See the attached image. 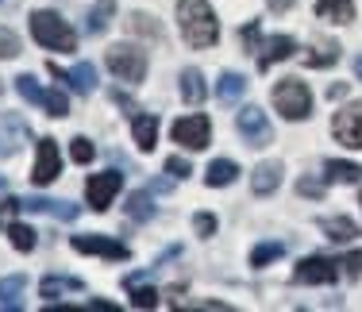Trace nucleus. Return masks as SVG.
<instances>
[{"label": "nucleus", "instance_id": "e433bc0d", "mask_svg": "<svg viewBox=\"0 0 362 312\" xmlns=\"http://www.w3.org/2000/svg\"><path fill=\"white\" fill-rule=\"evenodd\" d=\"M297 193L320 201V197H324V185H320V181H313V178H300V181H297Z\"/></svg>", "mask_w": 362, "mask_h": 312}, {"label": "nucleus", "instance_id": "4c0bfd02", "mask_svg": "<svg viewBox=\"0 0 362 312\" xmlns=\"http://www.w3.org/2000/svg\"><path fill=\"white\" fill-rule=\"evenodd\" d=\"M243 47H247V50H258V47H262V31H258V20H251V23L243 28Z\"/></svg>", "mask_w": 362, "mask_h": 312}, {"label": "nucleus", "instance_id": "58836bf2", "mask_svg": "<svg viewBox=\"0 0 362 312\" xmlns=\"http://www.w3.org/2000/svg\"><path fill=\"white\" fill-rule=\"evenodd\" d=\"M166 173H174V178H189L193 166H189L185 158H166Z\"/></svg>", "mask_w": 362, "mask_h": 312}, {"label": "nucleus", "instance_id": "bb28decb", "mask_svg": "<svg viewBox=\"0 0 362 312\" xmlns=\"http://www.w3.org/2000/svg\"><path fill=\"white\" fill-rule=\"evenodd\" d=\"M66 289H81V282H77V277H42V285H39V297L54 301L58 293H66Z\"/></svg>", "mask_w": 362, "mask_h": 312}, {"label": "nucleus", "instance_id": "473e14b6", "mask_svg": "<svg viewBox=\"0 0 362 312\" xmlns=\"http://www.w3.org/2000/svg\"><path fill=\"white\" fill-rule=\"evenodd\" d=\"M193 228H197V236H201V239H212V236H216V216H212V212H197L193 216Z\"/></svg>", "mask_w": 362, "mask_h": 312}, {"label": "nucleus", "instance_id": "f3484780", "mask_svg": "<svg viewBox=\"0 0 362 312\" xmlns=\"http://www.w3.org/2000/svg\"><path fill=\"white\" fill-rule=\"evenodd\" d=\"M316 16L332 23H351L355 20V0H316Z\"/></svg>", "mask_w": 362, "mask_h": 312}, {"label": "nucleus", "instance_id": "f704fd0d", "mask_svg": "<svg viewBox=\"0 0 362 312\" xmlns=\"http://www.w3.org/2000/svg\"><path fill=\"white\" fill-rule=\"evenodd\" d=\"M70 154H74V162H81V166H85V162H93V143L85 135H77L74 146H70Z\"/></svg>", "mask_w": 362, "mask_h": 312}, {"label": "nucleus", "instance_id": "a878e982", "mask_svg": "<svg viewBox=\"0 0 362 312\" xmlns=\"http://www.w3.org/2000/svg\"><path fill=\"white\" fill-rule=\"evenodd\" d=\"M127 216H132L135 224H146L154 216V204H151V193H132L127 197Z\"/></svg>", "mask_w": 362, "mask_h": 312}, {"label": "nucleus", "instance_id": "6e6552de", "mask_svg": "<svg viewBox=\"0 0 362 312\" xmlns=\"http://www.w3.org/2000/svg\"><path fill=\"white\" fill-rule=\"evenodd\" d=\"M332 132H335V139H339L343 146H351V151H362V104H347V108L335 112Z\"/></svg>", "mask_w": 362, "mask_h": 312}, {"label": "nucleus", "instance_id": "79ce46f5", "mask_svg": "<svg viewBox=\"0 0 362 312\" xmlns=\"http://www.w3.org/2000/svg\"><path fill=\"white\" fill-rule=\"evenodd\" d=\"M170 189H174L170 181H151V193H170Z\"/></svg>", "mask_w": 362, "mask_h": 312}, {"label": "nucleus", "instance_id": "7ed1b4c3", "mask_svg": "<svg viewBox=\"0 0 362 312\" xmlns=\"http://www.w3.org/2000/svg\"><path fill=\"white\" fill-rule=\"evenodd\" d=\"M270 100H274V108H278L286 120H308L313 116V93H308V85L300 81V77L278 81L274 93H270Z\"/></svg>", "mask_w": 362, "mask_h": 312}, {"label": "nucleus", "instance_id": "c85d7f7f", "mask_svg": "<svg viewBox=\"0 0 362 312\" xmlns=\"http://www.w3.org/2000/svg\"><path fill=\"white\" fill-rule=\"evenodd\" d=\"M42 108H47V116L62 120L66 112H70V100H66L62 89H47V97H42Z\"/></svg>", "mask_w": 362, "mask_h": 312}, {"label": "nucleus", "instance_id": "c9c22d12", "mask_svg": "<svg viewBox=\"0 0 362 312\" xmlns=\"http://www.w3.org/2000/svg\"><path fill=\"white\" fill-rule=\"evenodd\" d=\"M132 305L135 308H158V289H135L132 293Z\"/></svg>", "mask_w": 362, "mask_h": 312}, {"label": "nucleus", "instance_id": "f257e3e1", "mask_svg": "<svg viewBox=\"0 0 362 312\" xmlns=\"http://www.w3.org/2000/svg\"><path fill=\"white\" fill-rule=\"evenodd\" d=\"M177 23H181V39L197 50L212 47L220 39V23L209 0H177Z\"/></svg>", "mask_w": 362, "mask_h": 312}, {"label": "nucleus", "instance_id": "393cba45", "mask_svg": "<svg viewBox=\"0 0 362 312\" xmlns=\"http://www.w3.org/2000/svg\"><path fill=\"white\" fill-rule=\"evenodd\" d=\"M28 277L23 274H12V277H0V305H8V312H16V297L23 293Z\"/></svg>", "mask_w": 362, "mask_h": 312}, {"label": "nucleus", "instance_id": "b1692460", "mask_svg": "<svg viewBox=\"0 0 362 312\" xmlns=\"http://www.w3.org/2000/svg\"><path fill=\"white\" fill-rule=\"evenodd\" d=\"M335 58H339V47H335L332 39H320L313 47V54H305V66H316V69H320V66H335Z\"/></svg>", "mask_w": 362, "mask_h": 312}, {"label": "nucleus", "instance_id": "a211bd4d", "mask_svg": "<svg viewBox=\"0 0 362 312\" xmlns=\"http://www.w3.org/2000/svg\"><path fill=\"white\" fill-rule=\"evenodd\" d=\"M324 173H327V181H339V185H355V181H362V166H358V162L327 158L324 162Z\"/></svg>", "mask_w": 362, "mask_h": 312}, {"label": "nucleus", "instance_id": "39448f33", "mask_svg": "<svg viewBox=\"0 0 362 312\" xmlns=\"http://www.w3.org/2000/svg\"><path fill=\"white\" fill-rule=\"evenodd\" d=\"M339 266H343V262L324 258V255L300 258L297 270H293V282H297V285H332V282H339V274H343Z\"/></svg>", "mask_w": 362, "mask_h": 312}, {"label": "nucleus", "instance_id": "2f4dec72", "mask_svg": "<svg viewBox=\"0 0 362 312\" xmlns=\"http://www.w3.org/2000/svg\"><path fill=\"white\" fill-rule=\"evenodd\" d=\"M8 236H12L16 250H35V231H31L28 224H12V228H8Z\"/></svg>", "mask_w": 362, "mask_h": 312}, {"label": "nucleus", "instance_id": "72a5a7b5", "mask_svg": "<svg viewBox=\"0 0 362 312\" xmlns=\"http://www.w3.org/2000/svg\"><path fill=\"white\" fill-rule=\"evenodd\" d=\"M20 54V39L12 28H0V58H16Z\"/></svg>", "mask_w": 362, "mask_h": 312}, {"label": "nucleus", "instance_id": "412c9836", "mask_svg": "<svg viewBox=\"0 0 362 312\" xmlns=\"http://www.w3.org/2000/svg\"><path fill=\"white\" fill-rule=\"evenodd\" d=\"M243 89H247V77L243 74H235V69L220 74V81H216V97L220 100H239V97H243Z\"/></svg>", "mask_w": 362, "mask_h": 312}, {"label": "nucleus", "instance_id": "4468645a", "mask_svg": "<svg viewBox=\"0 0 362 312\" xmlns=\"http://www.w3.org/2000/svg\"><path fill=\"white\" fill-rule=\"evenodd\" d=\"M132 132H135L139 151L151 154L154 146H158V116H151V112H135V116H132Z\"/></svg>", "mask_w": 362, "mask_h": 312}, {"label": "nucleus", "instance_id": "1a4fd4ad", "mask_svg": "<svg viewBox=\"0 0 362 312\" xmlns=\"http://www.w3.org/2000/svg\"><path fill=\"white\" fill-rule=\"evenodd\" d=\"M209 135H212L209 116H185L174 124V143H181L185 151H204V146H209Z\"/></svg>", "mask_w": 362, "mask_h": 312}, {"label": "nucleus", "instance_id": "a19ab883", "mask_svg": "<svg viewBox=\"0 0 362 312\" xmlns=\"http://www.w3.org/2000/svg\"><path fill=\"white\" fill-rule=\"evenodd\" d=\"M266 4H270V12H289L297 0H266Z\"/></svg>", "mask_w": 362, "mask_h": 312}, {"label": "nucleus", "instance_id": "f8f14e48", "mask_svg": "<svg viewBox=\"0 0 362 312\" xmlns=\"http://www.w3.org/2000/svg\"><path fill=\"white\" fill-rule=\"evenodd\" d=\"M28 139H31V127L23 124L16 112H4V116H0V154H16Z\"/></svg>", "mask_w": 362, "mask_h": 312}, {"label": "nucleus", "instance_id": "f03ea898", "mask_svg": "<svg viewBox=\"0 0 362 312\" xmlns=\"http://www.w3.org/2000/svg\"><path fill=\"white\" fill-rule=\"evenodd\" d=\"M31 35H35V42H42L47 50H77L74 28L58 12H50V8L31 12Z\"/></svg>", "mask_w": 362, "mask_h": 312}, {"label": "nucleus", "instance_id": "5701e85b", "mask_svg": "<svg viewBox=\"0 0 362 312\" xmlns=\"http://www.w3.org/2000/svg\"><path fill=\"white\" fill-rule=\"evenodd\" d=\"M181 97H185L189 104L204 100V74L201 69H185V74H181Z\"/></svg>", "mask_w": 362, "mask_h": 312}, {"label": "nucleus", "instance_id": "a18cd8bd", "mask_svg": "<svg viewBox=\"0 0 362 312\" xmlns=\"http://www.w3.org/2000/svg\"><path fill=\"white\" fill-rule=\"evenodd\" d=\"M0 93H4V81H0Z\"/></svg>", "mask_w": 362, "mask_h": 312}, {"label": "nucleus", "instance_id": "2eb2a0df", "mask_svg": "<svg viewBox=\"0 0 362 312\" xmlns=\"http://www.w3.org/2000/svg\"><path fill=\"white\" fill-rule=\"evenodd\" d=\"M281 185V162H262L251 173V193L255 197H270L274 189Z\"/></svg>", "mask_w": 362, "mask_h": 312}, {"label": "nucleus", "instance_id": "9b49d317", "mask_svg": "<svg viewBox=\"0 0 362 312\" xmlns=\"http://www.w3.org/2000/svg\"><path fill=\"white\" fill-rule=\"evenodd\" d=\"M74 250L81 255H105L112 262H124L127 258V247L119 239H108V236H74Z\"/></svg>", "mask_w": 362, "mask_h": 312}, {"label": "nucleus", "instance_id": "cd10ccee", "mask_svg": "<svg viewBox=\"0 0 362 312\" xmlns=\"http://www.w3.org/2000/svg\"><path fill=\"white\" fill-rule=\"evenodd\" d=\"M286 255V243H258V247L251 250V266H266L274 262V258Z\"/></svg>", "mask_w": 362, "mask_h": 312}, {"label": "nucleus", "instance_id": "c756f323", "mask_svg": "<svg viewBox=\"0 0 362 312\" xmlns=\"http://www.w3.org/2000/svg\"><path fill=\"white\" fill-rule=\"evenodd\" d=\"M16 93H20L28 104H42V97H47V93L35 85V77H31V74H20V77H16Z\"/></svg>", "mask_w": 362, "mask_h": 312}, {"label": "nucleus", "instance_id": "20e7f679", "mask_svg": "<svg viewBox=\"0 0 362 312\" xmlns=\"http://www.w3.org/2000/svg\"><path fill=\"white\" fill-rule=\"evenodd\" d=\"M108 69L119 77V81H143L146 77V54L139 47H132V42H116V47H108Z\"/></svg>", "mask_w": 362, "mask_h": 312}, {"label": "nucleus", "instance_id": "9d476101", "mask_svg": "<svg viewBox=\"0 0 362 312\" xmlns=\"http://www.w3.org/2000/svg\"><path fill=\"white\" fill-rule=\"evenodd\" d=\"M54 178H58V143L54 139H39L35 166H31V185H50Z\"/></svg>", "mask_w": 362, "mask_h": 312}, {"label": "nucleus", "instance_id": "423d86ee", "mask_svg": "<svg viewBox=\"0 0 362 312\" xmlns=\"http://www.w3.org/2000/svg\"><path fill=\"white\" fill-rule=\"evenodd\" d=\"M119 189H124V173H119V170L93 173V178L85 181V197H89V208H97V212L112 208V201H116Z\"/></svg>", "mask_w": 362, "mask_h": 312}, {"label": "nucleus", "instance_id": "7c9ffc66", "mask_svg": "<svg viewBox=\"0 0 362 312\" xmlns=\"http://www.w3.org/2000/svg\"><path fill=\"white\" fill-rule=\"evenodd\" d=\"M132 28H135V31H143V35H151V39H158V42L166 39V31H162V23H154L146 12H135V16H132Z\"/></svg>", "mask_w": 362, "mask_h": 312}, {"label": "nucleus", "instance_id": "0eeeda50", "mask_svg": "<svg viewBox=\"0 0 362 312\" xmlns=\"http://www.w3.org/2000/svg\"><path fill=\"white\" fill-rule=\"evenodd\" d=\"M235 127H239V135L247 139V146H266V143H274L270 120H266V112H262V108H255V104H247V108H239V116H235Z\"/></svg>", "mask_w": 362, "mask_h": 312}, {"label": "nucleus", "instance_id": "37998d69", "mask_svg": "<svg viewBox=\"0 0 362 312\" xmlns=\"http://www.w3.org/2000/svg\"><path fill=\"white\" fill-rule=\"evenodd\" d=\"M355 74H358V77H362V54H358V58H355Z\"/></svg>", "mask_w": 362, "mask_h": 312}, {"label": "nucleus", "instance_id": "aec40b11", "mask_svg": "<svg viewBox=\"0 0 362 312\" xmlns=\"http://www.w3.org/2000/svg\"><path fill=\"white\" fill-rule=\"evenodd\" d=\"M235 178H239V166H235L231 158H216V162L209 166V173H204V181H209L212 189H220V185H231Z\"/></svg>", "mask_w": 362, "mask_h": 312}, {"label": "nucleus", "instance_id": "dca6fc26", "mask_svg": "<svg viewBox=\"0 0 362 312\" xmlns=\"http://www.w3.org/2000/svg\"><path fill=\"white\" fill-rule=\"evenodd\" d=\"M320 231H324L327 239H335V243L358 239V224L347 220V216H324V220H320Z\"/></svg>", "mask_w": 362, "mask_h": 312}, {"label": "nucleus", "instance_id": "6ab92c4d", "mask_svg": "<svg viewBox=\"0 0 362 312\" xmlns=\"http://www.w3.org/2000/svg\"><path fill=\"white\" fill-rule=\"evenodd\" d=\"M66 85H70L74 93H81V97H89L93 85H97V69H93L89 62H77L70 74H66Z\"/></svg>", "mask_w": 362, "mask_h": 312}, {"label": "nucleus", "instance_id": "c03bdc74", "mask_svg": "<svg viewBox=\"0 0 362 312\" xmlns=\"http://www.w3.org/2000/svg\"><path fill=\"white\" fill-rule=\"evenodd\" d=\"M0 189H4V173H0Z\"/></svg>", "mask_w": 362, "mask_h": 312}, {"label": "nucleus", "instance_id": "4be33fe9", "mask_svg": "<svg viewBox=\"0 0 362 312\" xmlns=\"http://www.w3.org/2000/svg\"><path fill=\"white\" fill-rule=\"evenodd\" d=\"M112 12H116V0H97V4L89 8V28L93 35H100V31H108V23H112Z\"/></svg>", "mask_w": 362, "mask_h": 312}, {"label": "nucleus", "instance_id": "ddd939ff", "mask_svg": "<svg viewBox=\"0 0 362 312\" xmlns=\"http://www.w3.org/2000/svg\"><path fill=\"white\" fill-rule=\"evenodd\" d=\"M258 50H262V54H258V69H270L274 62H286V58H293L297 42H293L289 35H270V39H266Z\"/></svg>", "mask_w": 362, "mask_h": 312}, {"label": "nucleus", "instance_id": "ea45409f", "mask_svg": "<svg viewBox=\"0 0 362 312\" xmlns=\"http://www.w3.org/2000/svg\"><path fill=\"white\" fill-rule=\"evenodd\" d=\"M343 270H347L351 277L362 274V250H358V255H347V258H343Z\"/></svg>", "mask_w": 362, "mask_h": 312}]
</instances>
